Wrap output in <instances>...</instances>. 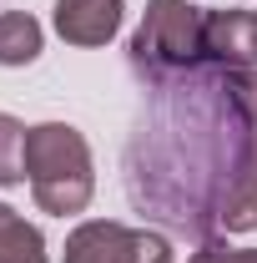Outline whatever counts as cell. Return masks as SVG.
<instances>
[{"mask_svg": "<svg viewBox=\"0 0 257 263\" xmlns=\"http://www.w3.org/2000/svg\"><path fill=\"white\" fill-rule=\"evenodd\" d=\"M46 46L40 35V21L26 15V10H5L0 15V66H31Z\"/></svg>", "mask_w": 257, "mask_h": 263, "instance_id": "obj_7", "label": "cell"}, {"mask_svg": "<svg viewBox=\"0 0 257 263\" xmlns=\"http://www.w3.org/2000/svg\"><path fill=\"white\" fill-rule=\"evenodd\" d=\"M222 228H227V233H252V228H257V172H252V177H247L232 197H227Z\"/></svg>", "mask_w": 257, "mask_h": 263, "instance_id": "obj_10", "label": "cell"}, {"mask_svg": "<svg viewBox=\"0 0 257 263\" xmlns=\"http://www.w3.org/2000/svg\"><path fill=\"white\" fill-rule=\"evenodd\" d=\"M56 35L66 46H106L121 31L126 5L121 0H56Z\"/></svg>", "mask_w": 257, "mask_h": 263, "instance_id": "obj_5", "label": "cell"}, {"mask_svg": "<svg viewBox=\"0 0 257 263\" xmlns=\"http://www.w3.org/2000/svg\"><path fill=\"white\" fill-rule=\"evenodd\" d=\"M207 61V10L192 0H146V15L131 35V71L152 86Z\"/></svg>", "mask_w": 257, "mask_h": 263, "instance_id": "obj_3", "label": "cell"}, {"mask_svg": "<svg viewBox=\"0 0 257 263\" xmlns=\"http://www.w3.org/2000/svg\"><path fill=\"white\" fill-rule=\"evenodd\" d=\"M146 91L126 147V193L172 233L212 238L227 197L257 172V71L207 61Z\"/></svg>", "mask_w": 257, "mask_h": 263, "instance_id": "obj_1", "label": "cell"}, {"mask_svg": "<svg viewBox=\"0 0 257 263\" xmlns=\"http://www.w3.org/2000/svg\"><path fill=\"white\" fill-rule=\"evenodd\" d=\"M66 263H172V243L152 228L91 218L66 238Z\"/></svg>", "mask_w": 257, "mask_h": 263, "instance_id": "obj_4", "label": "cell"}, {"mask_svg": "<svg viewBox=\"0 0 257 263\" xmlns=\"http://www.w3.org/2000/svg\"><path fill=\"white\" fill-rule=\"evenodd\" d=\"M26 177L31 197L40 213H86V202L96 193V172H91V147L71 122H40L26 132Z\"/></svg>", "mask_w": 257, "mask_h": 263, "instance_id": "obj_2", "label": "cell"}, {"mask_svg": "<svg viewBox=\"0 0 257 263\" xmlns=\"http://www.w3.org/2000/svg\"><path fill=\"white\" fill-rule=\"evenodd\" d=\"M187 263H257V248H227V243H202Z\"/></svg>", "mask_w": 257, "mask_h": 263, "instance_id": "obj_11", "label": "cell"}, {"mask_svg": "<svg viewBox=\"0 0 257 263\" xmlns=\"http://www.w3.org/2000/svg\"><path fill=\"white\" fill-rule=\"evenodd\" d=\"M0 263H46V238L15 208L0 202Z\"/></svg>", "mask_w": 257, "mask_h": 263, "instance_id": "obj_8", "label": "cell"}, {"mask_svg": "<svg viewBox=\"0 0 257 263\" xmlns=\"http://www.w3.org/2000/svg\"><path fill=\"white\" fill-rule=\"evenodd\" d=\"M207 56L257 71V10H207Z\"/></svg>", "mask_w": 257, "mask_h": 263, "instance_id": "obj_6", "label": "cell"}, {"mask_svg": "<svg viewBox=\"0 0 257 263\" xmlns=\"http://www.w3.org/2000/svg\"><path fill=\"white\" fill-rule=\"evenodd\" d=\"M26 132L10 111H0V187L26 182Z\"/></svg>", "mask_w": 257, "mask_h": 263, "instance_id": "obj_9", "label": "cell"}]
</instances>
